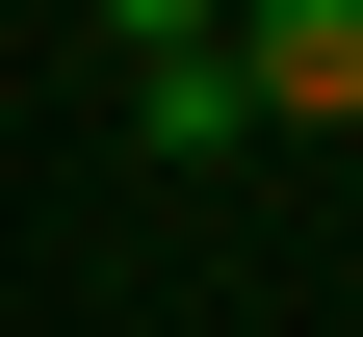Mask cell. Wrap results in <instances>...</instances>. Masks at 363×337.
I'll list each match as a JSON object with an SVG mask.
<instances>
[{
	"label": "cell",
	"instance_id": "1",
	"mask_svg": "<svg viewBox=\"0 0 363 337\" xmlns=\"http://www.w3.org/2000/svg\"><path fill=\"white\" fill-rule=\"evenodd\" d=\"M234 104L259 130H363V0H234Z\"/></svg>",
	"mask_w": 363,
	"mask_h": 337
},
{
	"label": "cell",
	"instance_id": "2",
	"mask_svg": "<svg viewBox=\"0 0 363 337\" xmlns=\"http://www.w3.org/2000/svg\"><path fill=\"white\" fill-rule=\"evenodd\" d=\"M130 130H156V156H259V104H234V53H130Z\"/></svg>",
	"mask_w": 363,
	"mask_h": 337
},
{
	"label": "cell",
	"instance_id": "3",
	"mask_svg": "<svg viewBox=\"0 0 363 337\" xmlns=\"http://www.w3.org/2000/svg\"><path fill=\"white\" fill-rule=\"evenodd\" d=\"M104 26H130V53H234V0H104Z\"/></svg>",
	"mask_w": 363,
	"mask_h": 337
}]
</instances>
